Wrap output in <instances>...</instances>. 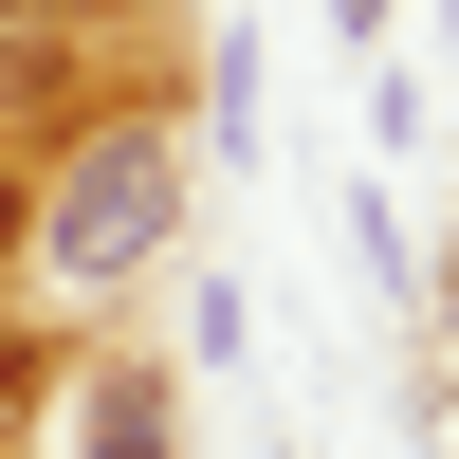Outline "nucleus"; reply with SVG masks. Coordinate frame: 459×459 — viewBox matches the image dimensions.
I'll list each match as a JSON object with an SVG mask.
<instances>
[{"label":"nucleus","mask_w":459,"mask_h":459,"mask_svg":"<svg viewBox=\"0 0 459 459\" xmlns=\"http://www.w3.org/2000/svg\"><path fill=\"white\" fill-rule=\"evenodd\" d=\"M147 239H166V147L110 129L92 166H74V203H56V257H74V276H110V257H147Z\"/></svg>","instance_id":"f257e3e1"},{"label":"nucleus","mask_w":459,"mask_h":459,"mask_svg":"<svg viewBox=\"0 0 459 459\" xmlns=\"http://www.w3.org/2000/svg\"><path fill=\"white\" fill-rule=\"evenodd\" d=\"M92 459H166V386H92Z\"/></svg>","instance_id":"f03ea898"},{"label":"nucleus","mask_w":459,"mask_h":459,"mask_svg":"<svg viewBox=\"0 0 459 459\" xmlns=\"http://www.w3.org/2000/svg\"><path fill=\"white\" fill-rule=\"evenodd\" d=\"M331 19H350V37H386V0H331Z\"/></svg>","instance_id":"7ed1b4c3"}]
</instances>
